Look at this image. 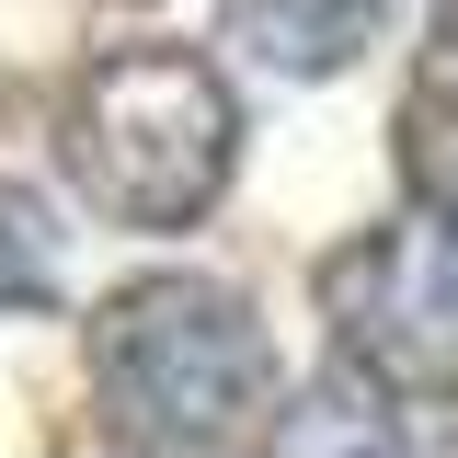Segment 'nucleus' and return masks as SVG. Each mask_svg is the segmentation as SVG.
<instances>
[{"mask_svg":"<svg viewBox=\"0 0 458 458\" xmlns=\"http://www.w3.org/2000/svg\"><path fill=\"white\" fill-rule=\"evenodd\" d=\"M344 355L390 390H458V207H412V218L367 229L321 276Z\"/></svg>","mask_w":458,"mask_h":458,"instance_id":"7ed1b4c3","label":"nucleus"},{"mask_svg":"<svg viewBox=\"0 0 458 458\" xmlns=\"http://www.w3.org/2000/svg\"><path fill=\"white\" fill-rule=\"evenodd\" d=\"M92 378L104 401L161 436V447H229L252 424H276L286 390H276V333L252 321V298L218 276H149L104 298L92 321Z\"/></svg>","mask_w":458,"mask_h":458,"instance_id":"f257e3e1","label":"nucleus"},{"mask_svg":"<svg viewBox=\"0 0 458 458\" xmlns=\"http://www.w3.org/2000/svg\"><path fill=\"white\" fill-rule=\"evenodd\" d=\"M23 298H57V229L35 195L0 183V310H23Z\"/></svg>","mask_w":458,"mask_h":458,"instance_id":"423d86ee","label":"nucleus"},{"mask_svg":"<svg viewBox=\"0 0 458 458\" xmlns=\"http://www.w3.org/2000/svg\"><path fill=\"white\" fill-rule=\"evenodd\" d=\"M229 149H241V114H229V81L183 47H138L104 57L69 104V138L57 161L81 183V207L114 229H183L218 207Z\"/></svg>","mask_w":458,"mask_h":458,"instance_id":"f03ea898","label":"nucleus"},{"mask_svg":"<svg viewBox=\"0 0 458 458\" xmlns=\"http://www.w3.org/2000/svg\"><path fill=\"white\" fill-rule=\"evenodd\" d=\"M264 458H412V447H401L390 401H378L355 367H344V378H310V390H286V412L264 424Z\"/></svg>","mask_w":458,"mask_h":458,"instance_id":"39448f33","label":"nucleus"},{"mask_svg":"<svg viewBox=\"0 0 458 458\" xmlns=\"http://www.w3.org/2000/svg\"><path fill=\"white\" fill-rule=\"evenodd\" d=\"M229 35L286 81H321L378 35V0H229Z\"/></svg>","mask_w":458,"mask_h":458,"instance_id":"20e7f679","label":"nucleus"},{"mask_svg":"<svg viewBox=\"0 0 458 458\" xmlns=\"http://www.w3.org/2000/svg\"><path fill=\"white\" fill-rule=\"evenodd\" d=\"M436 92H458V0H447V23H436Z\"/></svg>","mask_w":458,"mask_h":458,"instance_id":"0eeeda50","label":"nucleus"}]
</instances>
